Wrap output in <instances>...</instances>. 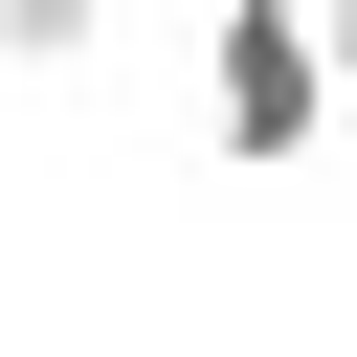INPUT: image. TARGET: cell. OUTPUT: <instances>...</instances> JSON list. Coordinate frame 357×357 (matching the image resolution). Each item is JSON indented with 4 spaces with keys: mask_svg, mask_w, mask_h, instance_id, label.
<instances>
[{
    "mask_svg": "<svg viewBox=\"0 0 357 357\" xmlns=\"http://www.w3.org/2000/svg\"><path fill=\"white\" fill-rule=\"evenodd\" d=\"M201 134H223L245 178H290V156L335 134V45H312V0H223V22H201Z\"/></svg>",
    "mask_w": 357,
    "mask_h": 357,
    "instance_id": "1",
    "label": "cell"
},
{
    "mask_svg": "<svg viewBox=\"0 0 357 357\" xmlns=\"http://www.w3.org/2000/svg\"><path fill=\"white\" fill-rule=\"evenodd\" d=\"M112 45V0H0V67H89Z\"/></svg>",
    "mask_w": 357,
    "mask_h": 357,
    "instance_id": "2",
    "label": "cell"
},
{
    "mask_svg": "<svg viewBox=\"0 0 357 357\" xmlns=\"http://www.w3.org/2000/svg\"><path fill=\"white\" fill-rule=\"evenodd\" d=\"M312 45H335V89H357V0H312Z\"/></svg>",
    "mask_w": 357,
    "mask_h": 357,
    "instance_id": "3",
    "label": "cell"
}]
</instances>
